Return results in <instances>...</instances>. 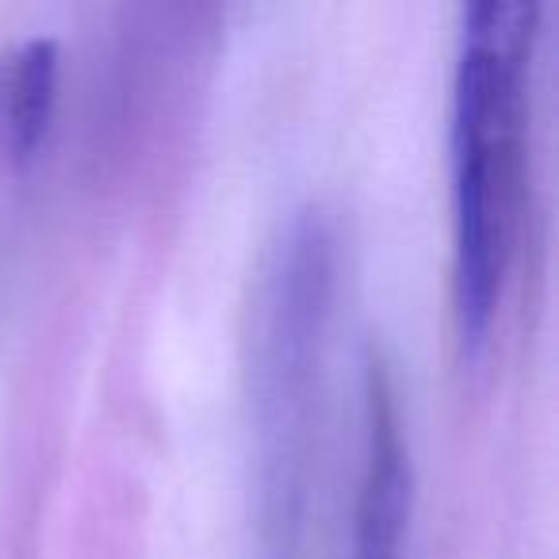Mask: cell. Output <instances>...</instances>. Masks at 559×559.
I'll use <instances>...</instances> for the list:
<instances>
[{"mask_svg":"<svg viewBox=\"0 0 559 559\" xmlns=\"http://www.w3.org/2000/svg\"><path fill=\"white\" fill-rule=\"evenodd\" d=\"M342 234L322 203L280 226L246 311L249 559H304Z\"/></svg>","mask_w":559,"mask_h":559,"instance_id":"1","label":"cell"},{"mask_svg":"<svg viewBox=\"0 0 559 559\" xmlns=\"http://www.w3.org/2000/svg\"><path fill=\"white\" fill-rule=\"evenodd\" d=\"M533 0H475L460 12L449 93L452 322L464 357H483L502 311L525 188Z\"/></svg>","mask_w":559,"mask_h":559,"instance_id":"2","label":"cell"},{"mask_svg":"<svg viewBox=\"0 0 559 559\" xmlns=\"http://www.w3.org/2000/svg\"><path fill=\"white\" fill-rule=\"evenodd\" d=\"M365 464L353 506L349 556L345 559H406L411 525V456L403 444L399 395L380 360L368 368Z\"/></svg>","mask_w":559,"mask_h":559,"instance_id":"3","label":"cell"},{"mask_svg":"<svg viewBox=\"0 0 559 559\" xmlns=\"http://www.w3.org/2000/svg\"><path fill=\"white\" fill-rule=\"evenodd\" d=\"M62 55L47 35H24L0 50V157L27 165L43 150L58 104Z\"/></svg>","mask_w":559,"mask_h":559,"instance_id":"4","label":"cell"}]
</instances>
